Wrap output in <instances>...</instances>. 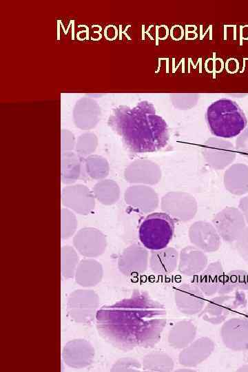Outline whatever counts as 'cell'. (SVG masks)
Listing matches in <instances>:
<instances>
[{"label": "cell", "instance_id": "6da1fadb", "mask_svg": "<svg viewBox=\"0 0 248 372\" xmlns=\"http://www.w3.org/2000/svg\"><path fill=\"white\" fill-rule=\"evenodd\" d=\"M95 319L104 340L129 351L151 348L159 342L167 323V311L147 292L136 290L130 297L101 307Z\"/></svg>", "mask_w": 248, "mask_h": 372}, {"label": "cell", "instance_id": "7a4b0ae2", "mask_svg": "<svg viewBox=\"0 0 248 372\" xmlns=\"http://www.w3.org/2000/svg\"><path fill=\"white\" fill-rule=\"evenodd\" d=\"M109 123L134 153L156 152L165 147L169 139L167 123L156 114L153 104L146 101L133 107L116 108Z\"/></svg>", "mask_w": 248, "mask_h": 372}, {"label": "cell", "instance_id": "3957f363", "mask_svg": "<svg viewBox=\"0 0 248 372\" xmlns=\"http://www.w3.org/2000/svg\"><path fill=\"white\" fill-rule=\"evenodd\" d=\"M206 120L211 132L223 138L238 136L247 126V118L240 106L227 99L213 102L207 107Z\"/></svg>", "mask_w": 248, "mask_h": 372}, {"label": "cell", "instance_id": "277c9868", "mask_svg": "<svg viewBox=\"0 0 248 372\" xmlns=\"http://www.w3.org/2000/svg\"><path fill=\"white\" fill-rule=\"evenodd\" d=\"M174 232V221L170 215L154 212L147 216L140 225L138 236L147 249L160 250L168 245Z\"/></svg>", "mask_w": 248, "mask_h": 372}, {"label": "cell", "instance_id": "5b68a950", "mask_svg": "<svg viewBox=\"0 0 248 372\" xmlns=\"http://www.w3.org/2000/svg\"><path fill=\"white\" fill-rule=\"evenodd\" d=\"M247 299L244 292L236 291L234 295H219L209 300L200 311V316L205 322L218 325L236 310L245 308Z\"/></svg>", "mask_w": 248, "mask_h": 372}, {"label": "cell", "instance_id": "8992f818", "mask_svg": "<svg viewBox=\"0 0 248 372\" xmlns=\"http://www.w3.org/2000/svg\"><path fill=\"white\" fill-rule=\"evenodd\" d=\"M99 298L91 289H76L70 293L67 300V311L74 322L89 324L96 318Z\"/></svg>", "mask_w": 248, "mask_h": 372}, {"label": "cell", "instance_id": "52a82bcc", "mask_svg": "<svg viewBox=\"0 0 248 372\" xmlns=\"http://www.w3.org/2000/svg\"><path fill=\"white\" fill-rule=\"evenodd\" d=\"M62 205L80 215L90 214L95 207L93 192L82 184L68 185L62 189Z\"/></svg>", "mask_w": 248, "mask_h": 372}, {"label": "cell", "instance_id": "ba28073f", "mask_svg": "<svg viewBox=\"0 0 248 372\" xmlns=\"http://www.w3.org/2000/svg\"><path fill=\"white\" fill-rule=\"evenodd\" d=\"M76 250L87 258H95L104 253L107 247L105 235L94 227H83L73 237Z\"/></svg>", "mask_w": 248, "mask_h": 372}, {"label": "cell", "instance_id": "9c48e42d", "mask_svg": "<svg viewBox=\"0 0 248 372\" xmlns=\"http://www.w3.org/2000/svg\"><path fill=\"white\" fill-rule=\"evenodd\" d=\"M220 337L224 345L235 351L248 350V320L232 318L225 320L220 329Z\"/></svg>", "mask_w": 248, "mask_h": 372}, {"label": "cell", "instance_id": "30bf717a", "mask_svg": "<svg viewBox=\"0 0 248 372\" xmlns=\"http://www.w3.org/2000/svg\"><path fill=\"white\" fill-rule=\"evenodd\" d=\"M178 311L187 316L200 313L205 305V294L194 283H183L174 291Z\"/></svg>", "mask_w": 248, "mask_h": 372}, {"label": "cell", "instance_id": "8fae6325", "mask_svg": "<svg viewBox=\"0 0 248 372\" xmlns=\"http://www.w3.org/2000/svg\"><path fill=\"white\" fill-rule=\"evenodd\" d=\"M94 355L93 346L84 339H74L68 342L61 353L65 364L73 369H83L90 366Z\"/></svg>", "mask_w": 248, "mask_h": 372}, {"label": "cell", "instance_id": "7c38bea8", "mask_svg": "<svg viewBox=\"0 0 248 372\" xmlns=\"http://www.w3.org/2000/svg\"><path fill=\"white\" fill-rule=\"evenodd\" d=\"M148 254L145 247L132 245L126 248L118 260V268L125 276L136 277L147 269Z\"/></svg>", "mask_w": 248, "mask_h": 372}, {"label": "cell", "instance_id": "4fadbf2b", "mask_svg": "<svg viewBox=\"0 0 248 372\" xmlns=\"http://www.w3.org/2000/svg\"><path fill=\"white\" fill-rule=\"evenodd\" d=\"M214 349L215 344L211 338H199L181 349L178 355V362L185 367H195L207 359Z\"/></svg>", "mask_w": 248, "mask_h": 372}, {"label": "cell", "instance_id": "5bb4252c", "mask_svg": "<svg viewBox=\"0 0 248 372\" xmlns=\"http://www.w3.org/2000/svg\"><path fill=\"white\" fill-rule=\"evenodd\" d=\"M101 114V107L95 100L81 98L76 101L73 109L74 123L81 130H90L98 124Z\"/></svg>", "mask_w": 248, "mask_h": 372}, {"label": "cell", "instance_id": "9a60e30c", "mask_svg": "<svg viewBox=\"0 0 248 372\" xmlns=\"http://www.w3.org/2000/svg\"><path fill=\"white\" fill-rule=\"evenodd\" d=\"M225 273L220 262H214L194 278V284L203 291L205 296H211L218 293Z\"/></svg>", "mask_w": 248, "mask_h": 372}, {"label": "cell", "instance_id": "2e32d148", "mask_svg": "<svg viewBox=\"0 0 248 372\" xmlns=\"http://www.w3.org/2000/svg\"><path fill=\"white\" fill-rule=\"evenodd\" d=\"M218 231L223 238L229 242L238 239L244 231L245 221L242 215L236 209H229L216 222Z\"/></svg>", "mask_w": 248, "mask_h": 372}, {"label": "cell", "instance_id": "e0dca14e", "mask_svg": "<svg viewBox=\"0 0 248 372\" xmlns=\"http://www.w3.org/2000/svg\"><path fill=\"white\" fill-rule=\"evenodd\" d=\"M103 269L101 264L93 258L81 260L75 271L74 278L77 284L83 287L98 285L102 280Z\"/></svg>", "mask_w": 248, "mask_h": 372}, {"label": "cell", "instance_id": "ac0fdd59", "mask_svg": "<svg viewBox=\"0 0 248 372\" xmlns=\"http://www.w3.org/2000/svg\"><path fill=\"white\" fill-rule=\"evenodd\" d=\"M207 262L206 256L201 251L187 247L181 251L178 270L184 276H196L206 268Z\"/></svg>", "mask_w": 248, "mask_h": 372}, {"label": "cell", "instance_id": "d6986e66", "mask_svg": "<svg viewBox=\"0 0 248 372\" xmlns=\"http://www.w3.org/2000/svg\"><path fill=\"white\" fill-rule=\"evenodd\" d=\"M197 329L189 320L176 322L169 331L167 340L170 347L183 349L192 343L196 338Z\"/></svg>", "mask_w": 248, "mask_h": 372}, {"label": "cell", "instance_id": "ffe728a7", "mask_svg": "<svg viewBox=\"0 0 248 372\" xmlns=\"http://www.w3.org/2000/svg\"><path fill=\"white\" fill-rule=\"evenodd\" d=\"M178 254L172 248H164L153 251L150 260L151 270L157 275H168L172 273L177 267Z\"/></svg>", "mask_w": 248, "mask_h": 372}, {"label": "cell", "instance_id": "44dd1931", "mask_svg": "<svg viewBox=\"0 0 248 372\" xmlns=\"http://www.w3.org/2000/svg\"><path fill=\"white\" fill-rule=\"evenodd\" d=\"M190 238L198 247L207 251L217 249L220 243L215 229L203 223H197L191 229Z\"/></svg>", "mask_w": 248, "mask_h": 372}, {"label": "cell", "instance_id": "7402d4cb", "mask_svg": "<svg viewBox=\"0 0 248 372\" xmlns=\"http://www.w3.org/2000/svg\"><path fill=\"white\" fill-rule=\"evenodd\" d=\"M73 151L61 152V180L65 185L74 183L80 177L81 172V159Z\"/></svg>", "mask_w": 248, "mask_h": 372}, {"label": "cell", "instance_id": "603a6c76", "mask_svg": "<svg viewBox=\"0 0 248 372\" xmlns=\"http://www.w3.org/2000/svg\"><path fill=\"white\" fill-rule=\"evenodd\" d=\"M235 290L248 291V272L237 269L225 274L217 293L227 295Z\"/></svg>", "mask_w": 248, "mask_h": 372}, {"label": "cell", "instance_id": "cb8c5ba5", "mask_svg": "<svg viewBox=\"0 0 248 372\" xmlns=\"http://www.w3.org/2000/svg\"><path fill=\"white\" fill-rule=\"evenodd\" d=\"M142 369L150 372H169L174 369L172 358L162 351L147 353L142 360Z\"/></svg>", "mask_w": 248, "mask_h": 372}, {"label": "cell", "instance_id": "d4e9b609", "mask_svg": "<svg viewBox=\"0 0 248 372\" xmlns=\"http://www.w3.org/2000/svg\"><path fill=\"white\" fill-rule=\"evenodd\" d=\"M92 192L94 198L101 204L110 205L117 200L119 190L114 181L110 179H102L94 185Z\"/></svg>", "mask_w": 248, "mask_h": 372}, {"label": "cell", "instance_id": "484cf974", "mask_svg": "<svg viewBox=\"0 0 248 372\" xmlns=\"http://www.w3.org/2000/svg\"><path fill=\"white\" fill-rule=\"evenodd\" d=\"M79 257L76 249L70 245H64L61 249V271L63 277L70 279L74 277Z\"/></svg>", "mask_w": 248, "mask_h": 372}, {"label": "cell", "instance_id": "4316f807", "mask_svg": "<svg viewBox=\"0 0 248 372\" xmlns=\"http://www.w3.org/2000/svg\"><path fill=\"white\" fill-rule=\"evenodd\" d=\"M85 166L88 176L94 180L105 179L109 174V164L103 156L92 154L85 159Z\"/></svg>", "mask_w": 248, "mask_h": 372}, {"label": "cell", "instance_id": "83f0119b", "mask_svg": "<svg viewBox=\"0 0 248 372\" xmlns=\"http://www.w3.org/2000/svg\"><path fill=\"white\" fill-rule=\"evenodd\" d=\"M98 138L92 132L81 134L76 141L75 152L81 156L92 155L96 149Z\"/></svg>", "mask_w": 248, "mask_h": 372}, {"label": "cell", "instance_id": "f1b7e54d", "mask_svg": "<svg viewBox=\"0 0 248 372\" xmlns=\"http://www.w3.org/2000/svg\"><path fill=\"white\" fill-rule=\"evenodd\" d=\"M78 222L75 214L68 208L61 210V237L68 239L72 237L77 228Z\"/></svg>", "mask_w": 248, "mask_h": 372}, {"label": "cell", "instance_id": "f546056e", "mask_svg": "<svg viewBox=\"0 0 248 372\" xmlns=\"http://www.w3.org/2000/svg\"><path fill=\"white\" fill-rule=\"evenodd\" d=\"M142 364L135 358L124 357L118 359L112 366L113 372H132L140 371Z\"/></svg>", "mask_w": 248, "mask_h": 372}, {"label": "cell", "instance_id": "4dcf8cb0", "mask_svg": "<svg viewBox=\"0 0 248 372\" xmlns=\"http://www.w3.org/2000/svg\"><path fill=\"white\" fill-rule=\"evenodd\" d=\"M145 189L142 188H133L127 194V200L138 205L143 211H149L152 205L149 204L148 200L145 197L147 194L143 192Z\"/></svg>", "mask_w": 248, "mask_h": 372}, {"label": "cell", "instance_id": "1f68e13d", "mask_svg": "<svg viewBox=\"0 0 248 372\" xmlns=\"http://www.w3.org/2000/svg\"><path fill=\"white\" fill-rule=\"evenodd\" d=\"M76 140L74 135L68 130L63 129L61 131V152L73 151L75 149Z\"/></svg>", "mask_w": 248, "mask_h": 372}, {"label": "cell", "instance_id": "d6a6232c", "mask_svg": "<svg viewBox=\"0 0 248 372\" xmlns=\"http://www.w3.org/2000/svg\"><path fill=\"white\" fill-rule=\"evenodd\" d=\"M199 99V94L195 93H177L171 95V99L174 105L181 104L186 101L188 104L194 105Z\"/></svg>", "mask_w": 248, "mask_h": 372}, {"label": "cell", "instance_id": "836d02e7", "mask_svg": "<svg viewBox=\"0 0 248 372\" xmlns=\"http://www.w3.org/2000/svg\"><path fill=\"white\" fill-rule=\"evenodd\" d=\"M238 248L241 256L248 262V229L238 238Z\"/></svg>", "mask_w": 248, "mask_h": 372}, {"label": "cell", "instance_id": "e575fe53", "mask_svg": "<svg viewBox=\"0 0 248 372\" xmlns=\"http://www.w3.org/2000/svg\"><path fill=\"white\" fill-rule=\"evenodd\" d=\"M236 139V149L241 154L248 155V130L242 131Z\"/></svg>", "mask_w": 248, "mask_h": 372}, {"label": "cell", "instance_id": "d590c367", "mask_svg": "<svg viewBox=\"0 0 248 372\" xmlns=\"http://www.w3.org/2000/svg\"><path fill=\"white\" fill-rule=\"evenodd\" d=\"M241 210L245 216V219L248 223V198L243 200L241 204Z\"/></svg>", "mask_w": 248, "mask_h": 372}, {"label": "cell", "instance_id": "8d00e7d4", "mask_svg": "<svg viewBox=\"0 0 248 372\" xmlns=\"http://www.w3.org/2000/svg\"><path fill=\"white\" fill-rule=\"evenodd\" d=\"M238 371H248V365H243L238 369Z\"/></svg>", "mask_w": 248, "mask_h": 372}, {"label": "cell", "instance_id": "74e56055", "mask_svg": "<svg viewBox=\"0 0 248 372\" xmlns=\"http://www.w3.org/2000/svg\"><path fill=\"white\" fill-rule=\"evenodd\" d=\"M245 318L248 320V312L245 314Z\"/></svg>", "mask_w": 248, "mask_h": 372}]
</instances>
